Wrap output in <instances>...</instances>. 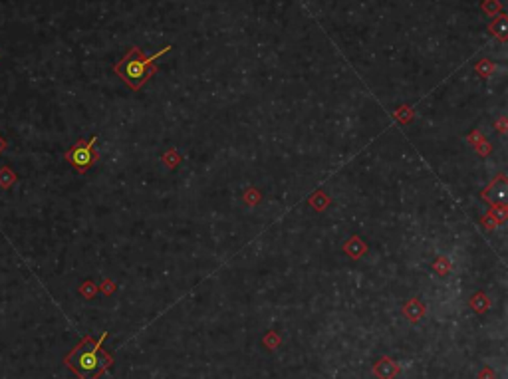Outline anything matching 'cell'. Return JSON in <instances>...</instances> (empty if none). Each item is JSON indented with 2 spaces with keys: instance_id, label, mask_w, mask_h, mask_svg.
Instances as JSON below:
<instances>
[{
  "instance_id": "obj_1",
  "label": "cell",
  "mask_w": 508,
  "mask_h": 379,
  "mask_svg": "<svg viewBox=\"0 0 508 379\" xmlns=\"http://www.w3.org/2000/svg\"><path fill=\"white\" fill-rule=\"evenodd\" d=\"M106 337H108V332H104L99 339L85 336L64 357V364L68 365V369H72L80 379H97L113 364V357L101 348Z\"/></svg>"
},
{
  "instance_id": "obj_2",
  "label": "cell",
  "mask_w": 508,
  "mask_h": 379,
  "mask_svg": "<svg viewBox=\"0 0 508 379\" xmlns=\"http://www.w3.org/2000/svg\"><path fill=\"white\" fill-rule=\"evenodd\" d=\"M173 46H165L161 48V52H155L153 56H145L138 46H131L129 52L125 54L115 66L113 71L124 80L125 85H129L131 90H141L145 82H149L153 76L157 74V60L161 56H165L167 52L171 50Z\"/></svg>"
},
{
  "instance_id": "obj_3",
  "label": "cell",
  "mask_w": 508,
  "mask_h": 379,
  "mask_svg": "<svg viewBox=\"0 0 508 379\" xmlns=\"http://www.w3.org/2000/svg\"><path fill=\"white\" fill-rule=\"evenodd\" d=\"M96 141H97L96 135H94L90 141H78V143L69 149L68 153H66V161H68L69 165L76 169V171L85 173V171L97 161Z\"/></svg>"
},
{
  "instance_id": "obj_4",
  "label": "cell",
  "mask_w": 508,
  "mask_h": 379,
  "mask_svg": "<svg viewBox=\"0 0 508 379\" xmlns=\"http://www.w3.org/2000/svg\"><path fill=\"white\" fill-rule=\"evenodd\" d=\"M498 185H500V187H496L495 181L491 183V187L482 193V197L486 199L489 203H493V205L505 207V203H507V179L502 177Z\"/></svg>"
},
{
  "instance_id": "obj_5",
  "label": "cell",
  "mask_w": 508,
  "mask_h": 379,
  "mask_svg": "<svg viewBox=\"0 0 508 379\" xmlns=\"http://www.w3.org/2000/svg\"><path fill=\"white\" fill-rule=\"evenodd\" d=\"M399 371V367L391 360H382L375 365V376L379 379H391Z\"/></svg>"
}]
</instances>
